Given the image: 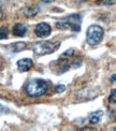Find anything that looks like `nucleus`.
I'll return each instance as SVG.
<instances>
[{"instance_id": "1", "label": "nucleus", "mask_w": 116, "mask_h": 131, "mask_svg": "<svg viewBox=\"0 0 116 131\" xmlns=\"http://www.w3.org/2000/svg\"><path fill=\"white\" fill-rule=\"evenodd\" d=\"M48 90V85L44 80L32 79L25 86V91L27 96L32 98H38L44 96Z\"/></svg>"}, {"instance_id": "2", "label": "nucleus", "mask_w": 116, "mask_h": 131, "mask_svg": "<svg viewBox=\"0 0 116 131\" xmlns=\"http://www.w3.org/2000/svg\"><path fill=\"white\" fill-rule=\"evenodd\" d=\"M82 24V16L80 14H70L66 17L60 18L57 23L56 27L60 30H72L74 32H79L81 30Z\"/></svg>"}, {"instance_id": "3", "label": "nucleus", "mask_w": 116, "mask_h": 131, "mask_svg": "<svg viewBox=\"0 0 116 131\" xmlns=\"http://www.w3.org/2000/svg\"><path fill=\"white\" fill-rule=\"evenodd\" d=\"M60 41H40L32 46V51L37 56H45L56 52L60 47Z\"/></svg>"}, {"instance_id": "4", "label": "nucleus", "mask_w": 116, "mask_h": 131, "mask_svg": "<svg viewBox=\"0 0 116 131\" xmlns=\"http://www.w3.org/2000/svg\"><path fill=\"white\" fill-rule=\"evenodd\" d=\"M103 35H104V31L101 26L91 25L88 27V29L86 31V41L89 45L96 46L102 41Z\"/></svg>"}, {"instance_id": "5", "label": "nucleus", "mask_w": 116, "mask_h": 131, "mask_svg": "<svg viewBox=\"0 0 116 131\" xmlns=\"http://www.w3.org/2000/svg\"><path fill=\"white\" fill-rule=\"evenodd\" d=\"M51 32H52V27L47 23H40L35 28V34L38 38H46L51 35Z\"/></svg>"}, {"instance_id": "6", "label": "nucleus", "mask_w": 116, "mask_h": 131, "mask_svg": "<svg viewBox=\"0 0 116 131\" xmlns=\"http://www.w3.org/2000/svg\"><path fill=\"white\" fill-rule=\"evenodd\" d=\"M32 66H34V61L30 58H23L17 61V69L19 72H27L32 68Z\"/></svg>"}, {"instance_id": "7", "label": "nucleus", "mask_w": 116, "mask_h": 131, "mask_svg": "<svg viewBox=\"0 0 116 131\" xmlns=\"http://www.w3.org/2000/svg\"><path fill=\"white\" fill-rule=\"evenodd\" d=\"M27 30H28V28H27L26 25L22 24V23H17L14 25L12 31H13V35L16 37H24L26 35Z\"/></svg>"}, {"instance_id": "8", "label": "nucleus", "mask_w": 116, "mask_h": 131, "mask_svg": "<svg viewBox=\"0 0 116 131\" xmlns=\"http://www.w3.org/2000/svg\"><path fill=\"white\" fill-rule=\"evenodd\" d=\"M27 47V44L25 42H15V43H11L10 45H8L9 51H11L12 53H19L22 51H24Z\"/></svg>"}, {"instance_id": "9", "label": "nucleus", "mask_w": 116, "mask_h": 131, "mask_svg": "<svg viewBox=\"0 0 116 131\" xmlns=\"http://www.w3.org/2000/svg\"><path fill=\"white\" fill-rule=\"evenodd\" d=\"M40 12V8L38 5H30V7H26L23 11L24 15L26 17H35V16Z\"/></svg>"}, {"instance_id": "10", "label": "nucleus", "mask_w": 116, "mask_h": 131, "mask_svg": "<svg viewBox=\"0 0 116 131\" xmlns=\"http://www.w3.org/2000/svg\"><path fill=\"white\" fill-rule=\"evenodd\" d=\"M102 116H103V111L99 110V111H96V112H92L89 115V117H88V121H89L90 124L96 125L98 123H100Z\"/></svg>"}, {"instance_id": "11", "label": "nucleus", "mask_w": 116, "mask_h": 131, "mask_svg": "<svg viewBox=\"0 0 116 131\" xmlns=\"http://www.w3.org/2000/svg\"><path fill=\"white\" fill-rule=\"evenodd\" d=\"M9 36V30L7 27H4V26H1L0 27V40H2V39H7Z\"/></svg>"}, {"instance_id": "12", "label": "nucleus", "mask_w": 116, "mask_h": 131, "mask_svg": "<svg viewBox=\"0 0 116 131\" xmlns=\"http://www.w3.org/2000/svg\"><path fill=\"white\" fill-rule=\"evenodd\" d=\"M96 3L99 5H113L116 4V0H97Z\"/></svg>"}, {"instance_id": "13", "label": "nucleus", "mask_w": 116, "mask_h": 131, "mask_svg": "<svg viewBox=\"0 0 116 131\" xmlns=\"http://www.w3.org/2000/svg\"><path fill=\"white\" fill-rule=\"evenodd\" d=\"M109 102L110 103H116V88L113 89L110 94V97H109Z\"/></svg>"}, {"instance_id": "14", "label": "nucleus", "mask_w": 116, "mask_h": 131, "mask_svg": "<svg viewBox=\"0 0 116 131\" xmlns=\"http://www.w3.org/2000/svg\"><path fill=\"white\" fill-rule=\"evenodd\" d=\"M65 90H66V86L62 85V84H59L56 87V89H55V92H57V94H61V92H64Z\"/></svg>"}, {"instance_id": "15", "label": "nucleus", "mask_w": 116, "mask_h": 131, "mask_svg": "<svg viewBox=\"0 0 116 131\" xmlns=\"http://www.w3.org/2000/svg\"><path fill=\"white\" fill-rule=\"evenodd\" d=\"M5 113H9V108L3 106L2 104H0V115H2V114H5Z\"/></svg>"}, {"instance_id": "16", "label": "nucleus", "mask_w": 116, "mask_h": 131, "mask_svg": "<svg viewBox=\"0 0 116 131\" xmlns=\"http://www.w3.org/2000/svg\"><path fill=\"white\" fill-rule=\"evenodd\" d=\"M111 81L114 82V83H116V73L112 75V78H111Z\"/></svg>"}, {"instance_id": "17", "label": "nucleus", "mask_w": 116, "mask_h": 131, "mask_svg": "<svg viewBox=\"0 0 116 131\" xmlns=\"http://www.w3.org/2000/svg\"><path fill=\"white\" fill-rule=\"evenodd\" d=\"M41 1H43V2H45V3H49V2H53L54 0H41Z\"/></svg>"}, {"instance_id": "18", "label": "nucleus", "mask_w": 116, "mask_h": 131, "mask_svg": "<svg viewBox=\"0 0 116 131\" xmlns=\"http://www.w3.org/2000/svg\"><path fill=\"white\" fill-rule=\"evenodd\" d=\"M2 16H3V13H2V10H1V8H0V19L2 18Z\"/></svg>"}, {"instance_id": "19", "label": "nucleus", "mask_w": 116, "mask_h": 131, "mask_svg": "<svg viewBox=\"0 0 116 131\" xmlns=\"http://www.w3.org/2000/svg\"><path fill=\"white\" fill-rule=\"evenodd\" d=\"M1 67H2V61H1V59H0V69H1Z\"/></svg>"}]
</instances>
